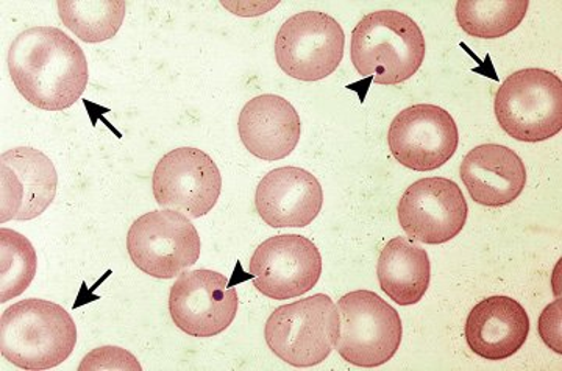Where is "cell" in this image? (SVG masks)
<instances>
[{
    "instance_id": "1",
    "label": "cell",
    "mask_w": 562,
    "mask_h": 371,
    "mask_svg": "<svg viewBox=\"0 0 562 371\" xmlns=\"http://www.w3.org/2000/svg\"><path fill=\"white\" fill-rule=\"evenodd\" d=\"M7 61L22 98L44 111L72 106L90 79L83 50L57 27L24 30L11 43Z\"/></svg>"
},
{
    "instance_id": "2",
    "label": "cell",
    "mask_w": 562,
    "mask_h": 371,
    "mask_svg": "<svg viewBox=\"0 0 562 371\" xmlns=\"http://www.w3.org/2000/svg\"><path fill=\"white\" fill-rule=\"evenodd\" d=\"M77 326L60 304L29 299L0 318V352L22 370H49L72 355Z\"/></svg>"
},
{
    "instance_id": "3",
    "label": "cell",
    "mask_w": 562,
    "mask_h": 371,
    "mask_svg": "<svg viewBox=\"0 0 562 371\" xmlns=\"http://www.w3.org/2000/svg\"><path fill=\"white\" fill-rule=\"evenodd\" d=\"M424 58L422 30L401 11H375L362 18L351 32L355 69L361 77L382 87L412 79Z\"/></svg>"
},
{
    "instance_id": "4",
    "label": "cell",
    "mask_w": 562,
    "mask_h": 371,
    "mask_svg": "<svg viewBox=\"0 0 562 371\" xmlns=\"http://www.w3.org/2000/svg\"><path fill=\"white\" fill-rule=\"evenodd\" d=\"M494 111L503 132L514 139H550L562 130V81L546 69L514 72L498 88Z\"/></svg>"
},
{
    "instance_id": "5",
    "label": "cell",
    "mask_w": 562,
    "mask_h": 371,
    "mask_svg": "<svg viewBox=\"0 0 562 371\" xmlns=\"http://www.w3.org/2000/svg\"><path fill=\"white\" fill-rule=\"evenodd\" d=\"M338 336V307L325 293L277 307L265 328L273 355L299 369L324 362Z\"/></svg>"
},
{
    "instance_id": "6",
    "label": "cell",
    "mask_w": 562,
    "mask_h": 371,
    "mask_svg": "<svg viewBox=\"0 0 562 371\" xmlns=\"http://www.w3.org/2000/svg\"><path fill=\"white\" fill-rule=\"evenodd\" d=\"M339 336L335 348L349 363L364 369L383 366L401 348V315L371 291L346 293L336 303Z\"/></svg>"
},
{
    "instance_id": "7",
    "label": "cell",
    "mask_w": 562,
    "mask_h": 371,
    "mask_svg": "<svg viewBox=\"0 0 562 371\" xmlns=\"http://www.w3.org/2000/svg\"><path fill=\"white\" fill-rule=\"evenodd\" d=\"M201 237L179 211H151L133 222L127 250L140 272L160 280L180 277L199 261Z\"/></svg>"
},
{
    "instance_id": "8",
    "label": "cell",
    "mask_w": 562,
    "mask_h": 371,
    "mask_svg": "<svg viewBox=\"0 0 562 371\" xmlns=\"http://www.w3.org/2000/svg\"><path fill=\"white\" fill-rule=\"evenodd\" d=\"M346 35L330 14L303 11L290 18L276 40V58L284 74L302 81H319L341 65Z\"/></svg>"
},
{
    "instance_id": "9",
    "label": "cell",
    "mask_w": 562,
    "mask_h": 371,
    "mask_svg": "<svg viewBox=\"0 0 562 371\" xmlns=\"http://www.w3.org/2000/svg\"><path fill=\"white\" fill-rule=\"evenodd\" d=\"M151 186L158 205L199 218L216 206L222 177L220 167L205 151L181 147L158 161Z\"/></svg>"
},
{
    "instance_id": "10",
    "label": "cell",
    "mask_w": 562,
    "mask_h": 371,
    "mask_svg": "<svg viewBox=\"0 0 562 371\" xmlns=\"http://www.w3.org/2000/svg\"><path fill=\"white\" fill-rule=\"evenodd\" d=\"M238 292L214 270L183 272L169 293V314L177 328L192 337H213L228 328L238 313Z\"/></svg>"
},
{
    "instance_id": "11",
    "label": "cell",
    "mask_w": 562,
    "mask_h": 371,
    "mask_svg": "<svg viewBox=\"0 0 562 371\" xmlns=\"http://www.w3.org/2000/svg\"><path fill=\"white\" fill-rule=\"evenodd\" d=\"M387 143L402 166L416 172H431L457 154L460 135L449 111L420 103L394 117Z\"/></svg>"
},
{
    "instance_id": "12",
    "label": "cell",
    "mask_w": 562,
    "mask_h": 371,
    "mask_svg": "<svg viewBox=\"0 0 562 371\" xmlns=\"http://www.w3.org/2000/svg\"><path fill=\"white\" fill-rule=\"evenodd\" d=\"M397 211L406 236L428 245L454 239L464 228L469 215L460 186L442 177L422 178L409 186Z\"/></svg>"
},
{
    "instance_id": "13",
    "label": "cell",
    "mask_w": 562,
    "mask_h": 371,
    "mask_svg": "<svg viewBox=\"0 0 562 371\" xmlns=\"http://www.w3.org/2000/svg\"><path fill=\"white\" fill-rule=\"evenodd\" d=\"M319 248L299 235L273 236L258 245L250 259L254 284L272 300L299 299L319 283Z\"/></svg>"
},
{
    "instance_id": "14",
    "label": "cell",
    "mask_w": 562,
    "mask_h": 371,
    "mask_svg": "<svg viewBox=\"0 0 562 371\" xmlns=\"http://www.w3.org/2000/svg\"><path fill=\"white\" fill-rule=\"evenodd\" d=\"M0 222L32 221L57 196V169L36 148H11L0 157Z\"/></svg>"
},
{
    "instance_id": "15",
    "label": "cell",
    "mask_w": 562,
    "mask_h": 371,
    "mask_svg": "<svg viewBox=\"0 0 562 371\" xmlns=\"http://www.w3.org/2000/svg\"><path fill=\"white\" fill-rule=\"evenodd\" d=\"M324 192L319 180L302 167H280L262 178L255 206L272 228H305L316 221Z\"/></svg>"
},
{
    "instance_id": "16",
    "label": "cell",
    "mask_w": 562,
    "mask_h": 371,
    "mask_svg": "<svg viewBox=\"0 0 562 371\" xmlns=\"http://www.w3.org/2000/svg\"><path fill=\"white\" fill-rule=\"evenodd\" d=\"M244 147L262 161L290 157L302 135L301 117L286 99L262 94L244 105L239 114Z\"/></svg>"
},
{
    "instance_id": "17",
    "label": "cell",
    "mask_w": 562,
    "mask_h": 371,
    "mask_svg": "<svg viewBox=\"0 0 562 371\" xmlns=\"http://www.w3.org/2000/svg\"><path fill=\"white\" fill-rule=\"evenodd\" d=\"M530 334V317L522 304L494 295L476 304L465 322L469 348L487 361H505L516 355Z\"/></svg>"
},
{
    "instance_id": "18",
    "label": "cell",
    "mask_w": 562,
    "mask_h": 371,
    "mask_svg": "<svg viewBox=\"0 0 562 371\" xmlns=\"http://www.w3.org/2000/svg\"><path fill=\"white\" fill-rule=\"evenodd\" d=\"M460 173L473 202L487 207L509 205L519 199L527 184L522 158L498 144H483L469 151Z\"/></svg>"
},
{
    "instance_id": "19",
    "label": "cell",
    "mask_w": 562,
    "mask_h": 371,
    "mask_svg": "<svg viewBox=\"0 0 562 371\" xmlns=\"http://www.w3.org/2000/svg\"><path fill=\"white\" fill-rule=\"evenodd\" d=\"M380 288L401 306L419 303L430 288L431 262L420 245L406 237L390 240L376 266Z\"/></svg>"
},
{
    "instance_id": "20",
    "label": "cell",
    "mask_w": 562,
    "mask_h": 371,
    "mask_svg": "<svg viewBox=\"0 0 562 371\" xmlns=\"http://www.w3.org/2000/svg\"><path fill=\"white\" fill-rule=\"evenodd\" d=\"M63 24L85 43H103L116 36L125 18L124 0H60Z\"/></svg>"
},
{
    "instance_id": "21",
    "label": "cell",
    "mask_w": 562,
    "mask_h": 371,
    "mask_svg": "<svg viewBox=\"0 0 562 371\" xmlns=\"http://www.w3.org/2000/svg\"><path fill=\"white\" fill-rule=\"evenodd\" d=\"M528 0H460L457 21L469 36L502 38L522 24Z\"/></svg>"
},
{
    "instance_id": "22",
    "label": "cell",
    "mask_w": 562,
    "mask_h": 371,
    "mask_svg": "<svg viewBox=\"0 0 562 371\" xmlns=\"http://www.w3.org/2000/svg\"><path fill=\"white\" fill-rule=\"evenodd\" d=\"M36 274V251L31 240L14 229H0V303L27 291Z\"/></svg>"
},
{
    "instance_id": "23",
    "label": "cell",
    "mask_w": 562,
    "mask_h": 371,
    "mask_svg": "<svg viewBox=\"0 0 562 371\" xmlns=\"http://www.w3.org/2000/svg\"><path fill=\"white\" fill-rule=\"evenodd\" d=\"M143 370L138 359L131 351L120 347L95 348L85 356L79 371Z\"/></svg>"
},
{
    "instance_id": "24",
    "label": "cell",
    "mask_w": 562,
    "mask_h": 371,
    "mask_svg": "<svg viewBox=\"0 0 562 371\" xmlns=\"http://www.w3.org/2000/svg\"><path fill=\"white\" fill-rule=\"evenodd\" d=\"M561 315L562 302L561 300H554L539 317V334H541L543 344L557 351L558 355H562Z\"/></svg>"
}]
</instances>
